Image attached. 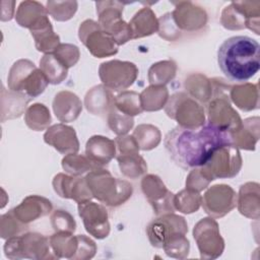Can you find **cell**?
I'll return each mask as SVG.
<instances>
[{
	"mask_svg": "<svg viewBox=\"0 0 260 260\" xmlns=\"http://www.w3.org/2000/svg\"><path fill=\"white\" fill-rule=\"evenodd\" d=\"M226 144H233L232 133L209 123L196 129L177 126L165 137L170 157L183 170L203 167L217 148Z\"/></svg>",
	"mask_w": 260,
	"mask_h": 260,
	"instance_id": "cell-1",
	"label": "cell"
},
{
	"mask_svg": "<svg viewBox=\"0 0 260 260\" xmlns=\"http://www.w3.org/2000/svg\"><path fill=\"white\" fill-rule=\"evenodd\" d=\"M217 63L226 78L244 83L260 69V46L247 36L231 37L218 48Z\"/></svg>",
	"mask_w": 260,
	"mask_h": 260,
	"instance_id": "cell-2",
	"label": "cell"
},
{
	"mask_svg": "<svg viewBox=\"0 0 260 260\" xmlns=\"http://www.w3.org/2000/svg\"><path fill=\"white\" fill-rule=\"evenodd\" d=\"M176 7L158 18V35L171 42L180 39L184 31L193 32L202 29L207 22L205 10L189 1L173 3Z\"/></svg>",
	"mask_w": 260,
	"mask_h": 260,
	"instance_id": "cell-3",
	"label": "cell"
},
{
	"mask_svg": "<svg viewBox=\"0 0 260 260\" xmlns=\"http://www.w3.org/2000/svg\"><path fill=\"white\" fill-rule=\"evenodd\" d=\"M85 180L93 198L111 207L125 203L133 193V187L128 181L113 177L104 168H96L87 173Z\"/></svg>",
	"mask_w": 260,
	"mask_h": 260,
	"instance_id": "cell-4",
	"label": "cell"
},
{
	"mask_svg": "<svg viewBox=\"0 0 260 260\" xmlns=\"http://www.w3.org/2000/svg\"><path fill=\"white\" fill-rule=\"evenodd\" d=\"M7 83L10 90L35 99L45 91L49 81L34 62L27 59H20L11 66Z\"/></svg>",
	"mask_w": 260,
	"mask_h": 260,
	"instance_id": "cell-5",
	"label": "cell"
},
{
	"mask_svg": "<svg viewBox=\"0 0 260 260\" xmlns=\"http://www.w3.org/2000/svg\"><path fill=\"white\" fill-rule=\"evenodd\" d=\"M4 252L9 259H57L49 238L39 233H24L7 239Z\"/></svg>",
	"mask_w": 260,
	"mask_h": 260,
	"instance_id": "cell-6",
	"label": "cell"
},
{
	"mask_svg": "<svg viewBox=\"0 0 260 260\" xmlns=\"http://www.w3.org/2000/svg\"><path fill=\"white\" fill-rule=\"evenodd\" d=\"M165 112L171 119L178 122L179 126L196 129L205 124L203 107L191 95L180 91L169 98Z\"/></svg>",
	"mask_w": 260,
	"mask_h": 260,
	"instance_id": "cell-7",
	"label": "cell"
},
{
	"mask_svg": "<svg viewBox=\"0 0 260 260\" xmlns=\"http://www.w3.org/2000/svg\"><path fill=\"white\" fill-rule=\"evenodd\" d=\"M124 5L125 3L119 1L95 2L99 24L115 39L119 46L132 40L129 23L122 18Z\"/></svg>",
	"mask_w": 260,
	"mask_h": 260,
	"instance_id": "cell-8",
	"label": "cell"
},
{
	"mask_svg": "<svg viewBox=\"0 0 260 260\" xmlns=\"http://www.w3.org/2000/svg\"><path fill=\"white\" fill-rule=\"evenodd\" d=\"M259 1H238L222 10L220 22L226 29L249 28L259 35Z\"/></svg>",
	"mask_w": 260,
	"mask_h": 260,
	"instance_id": "cell-9",
	"label": "cell"
},
{
	"mask_svg": "<svg viewBox=\"0 0 260 260\" xmlns=\"http://www.w3.org/2000/svg\"><path fill=\"white\" fill-rule=\"evenodd\" d=\"M78 37L90 54L96 58L110 57L118 53L119 45L115 39L92 19L80 23Z\"/></svg>",
	"mask_w": 260,
	"mask_h": 260,
	"instance_id": "cell-10",
	"label": "cell"
},
{
	"mask_svg": "<svg viewBox=\"0 0 260 260\" xmlns=\"http://www.w3.org/2000/svg\"><path fill=\"white\" fill-rule=\"evenodd\" d=\"M242 168V156L239 148L234 144H226L217 148L201 167L207 177L213 181L221 178L236 177Z\"/></svg>",
	"mask_w": 260,
	"mask_h": 260,
	"instance_id": "cell-11",
	"label": "cell"
},
{
	"mask_svg": "<svg viewBox=\"0 0 260 260\" xmlns=\"http://www.w3.org/2000/svg\"><path fill=\"white\" fill-rule=\"evenodd\" d=\"M99 75L103 85L111 91H125L136 80L138 68L129 61L111 60L101 64Z\"/></svg>",
	"mask_w": 260,
	"mask_h": 260,
	"instance_id": "cell-12",
	"label": "cell"
},
{
	"mask_svg": "<svg viewBox=\"0 0 260 260\" xmlns=\"http://www.w3.org/2000/svg\"><path fill=\"white\" fill-rule=\"evenodd\" d=\"M193 237L197 243L201 259H215L224 249V241L219 234L217 222L211 217L199 220L193 230Z\"/></svg>",
	"mask_w": 260,
	"mask_h": 260,
	"instance_id": "cell-13",
	"label": "cell"
},
{
	"mask_svg": "<svg viewBox=\"0 0 260 260\" xmlns=\"http://www.w3.org/2000/svg\"><path fill=\"white\" fill-rule=\"evenodd\" d=\"M188 225L183 216L166 213L157 216L146 228V234L152 247L162 249L167 242L178 234L186 235Z\"/></svg>",
	"mask_w": 260,
	"mask_h": 260,
	"instance_id": "cell-14",
	"label": "cell"
},
{
	"mask_svg": "<svg viewBox=\"0 0 260 260\" xmlns=\"http://www.w3.org/2000/svg\"><path fill=\"white\" fill-rule=\"evenodd\" d=\"M141 190L149 204L152 206L156 216L175 212V195L168 190L158 176L152 174L144 176L141 180Z\"/></svg>",
	"mask_w": 260,
	"mask_h": 260,
	"instance_id": "cell-15",
	"label": "cell"
},
{
	"mask_svg": "<svg viewBox=\"0 0 260 260\" xmlns=\"http://www.w3.org/2000/svg\"><path fill=\"white\" fill-rule=\"evenodd\" d=\"M201 204L210 217L220 218L237 206V194L229 185H214L204 193Z\"/></svg>",
	"mask_w": 260,
	"mask_h": 260,
	"instance_id": "cell-16",
	"label": "cell"
},
{
	"mask_svg": "<svg viewBox=\"0 0 260 260\" xmlns=\"http://www.w3.org/2000/svg\"><path fill=\"white\" fill-rule=\"evenodd\" d=\"M208 123L231 133L237 131L241 125L242 120L238 112L233 109L228 96L223 93L215 95L207 105Z\"/></svg>",
	"mask_w": 260,
	"mask_h": 260,
	"instance_id": "cell-17",
	"label": "cell"
},
{
	"mask_svg": "<svg viewBox=\"0 0 260 260\" xmlns=\"http://www.w3.org/2000/svg\"><path fill=\"white\" fill-rule=\"evenodd\" d=\"M78 214L86 232L95 239H105L110 234L108 210L100 203L86 201L78 204Z\"/></svg>",
	"mask_w": 260,
	"mask_h": 260,
	"instance_id": "cell-18",
	"label": "cell"
},
{
	"mask_svg": "<svg viewBox=\"0 0 260 260\" xmlns=\"http://www.w3.org/2000/svg\"><path fill=\"white\" fill-rule=\"evenodd\" d=\"M52 184L54 191L60 197L72 199L78 204L90 201L93 198L85 177H75L59 173L54 177Z\"/></svg>",
	"mask_w": 260,
	"mask_h": 260,
	"instance_id": "cell-19",
	"label": "cell"
},
{
	"mask_svg": "<svg viewBox=\"0 0 260 260\" xmlns=\"http://www.w3.org/2000/svg\"><path fill=\"white\" fill-rule=\"evenodd\" d=\"M44 141L65 155L77 153L79 150V141L74 128L64 123L49 127L44 134Z\"/></svg>",
	"mask_w": 260,
	"mask_h": 260,
	"instance_id": "cell-20",
	"label": "cell"
},
{
	"mask_svg": "<svg viewBox=\"0 0 260 260\" xmlns=\"http://www.w3.org/2000/svg\"><path fill=\"white\" fill-rule=\"evenodd\" d=\"M52 209L53 205L49 199L39 195H29L11 210L21 222L28 224L40 217L48 215Z\"/></svg>",
	"mask_w": 260,
	"mask_h": 260,
	"instance_id": "cell-21",
	"label": "cell"
},
{
	"mask_svg": "<svg viewBox=\"0 0 260 260\" xmlns=\"http://www.w3.org/2000/svg\"><path fill=\"white\" fill-rule=\"evenodd\" d=\"M115 140L102 135L91 136L85 145V155L98 167L104 168L116 156Z\"/></svg>",
	"mask_w": 260,
	"mask_h": 260,
	"instance_id": "cell-22",
	"label": "cell"
},
{
	"mask_svg": "<svg viewBox=\"0 0 260 260\" xmlns=\"http://www.w3.org/2000/svg\"><path fill=\"white\" fill-rule=\"evenodd\" d=\"M53 111L60 122L70 123L79 117L82 111V104L74 92L61 90L56 93L53 100Z\"/></svg>",
	"mask_w": 260,
	"mask_h": 260,
	"instance_id": "cell-23",
	"label": "cell"
},
{
	"mask_svg": "<svg viewBox=\"0 0 260 260\" xmlns=\"http://www.w3.org/2000/svg\"><path fill=\"white\" fill-rule=\"evenodd\" d=\"M115 96L105 85H95L85 94L84 106L86 110L95 116L107 117L114 107Z\"/></svg>",
	"mask_w": 260,
	"mask_h": 260,
	"instance_id": "cell-24",
	"label": "cell"
},
{
	"mask_svg": "<svg viewBox=\"0 0 260 260\" xmlns=\"http://www.w3.org/2000/svg\"><path fill=\"white\" fill-rule=\"evenodd\" d=\"M259 184L248 182L240 187L237 195V205L241 214L252 219L259 218Z\"/></svg>",
	"mask_w": 260,
	"mask_h": 260,
	"instance_id": "cell-25",
	"label": "cell"
},
{
	"mask_svg": "<svg viewBox=\"0 0 260 260\" xmlns=\"http://www.w3.org/2000/svg\"><path fill=\"white\" fill-rule=\"evenodd\" d=\"M158 19L150 7H143L129 21L132 40L148 37L158 31Z\"/></svg>",
	"mask_w": 260,
	"mask_h": 260,
	"instance_id": "cell-26",
	"label": "cell"
},
{
	"mask_svg": "<svg viewBox=\"0 0 260 260\" xmlns=\"http://www.w3.org/2000/svg\"><path fill=\"white\" fill-rule=\"evenodd\" d=\"M48 11L38 1H23L19 4L15 13L16 22L29 30L48 18Z\"/></svg>",
	"mask_w": 260,
	"mask_h": 260,
	"instance_id": "cell-27",
	"label": "cell"
},
{
	"mask_svg": "<svg viewBox=\"0 0 260 260\" xmlns=\"http://www.w3.org/2000/svg\"><path fill=\"white\" fill-rule=\"evenodd\" d=\"M32 99L20 92L6 90L4 86L1 89V121L4 122L7 119H14L20 117L26 105Z\"/></svg>",
	"mask_w": 260,
	"mask_h": 260,
	"instance_id": "cell-28",
	"label": "cell"
},
{
	"mask_svg": "<svg viewBox=\"0 0 260 260\" xmlns=\"http://www.w3.org/2000/svg\"><path fill=\"white\" fill-rule=\"evenodd\" d=\"M30 35L35 40L37 50L42 53H54V51L60 45V37L53 30L49 17L31 28Z\"/></svg>",
	"mask_w": 260,
	"mask_h": 260,
	"instance_id": "cell-29",
	"label": "cell"
},
{
	"mask_svg": "<svg viewBox=\"0 0 260 260\" xmlns=\"http://www.w3.org/2000/svg\"><path fill=\"white\" fill-rule=\"evenodd\" d=\"M230 98L233 103L243 111H252L259 108L258 84L247 83L231 86Z\"/></svg>",
	"mask_w": 260,
	"mask_h": 260,
	"instance_id": "cell-30",
	"label": "cell"
},
{
	"mask_svg": "<svg viewBox=\"0 0 260 260\" xmlns=\"http://www.w3.org/2000/svg\"><path fill=\"white\" fill-rule=\"evenodd\" d=\"M232 138L237 148L254 150L259 139V118L253 117L242 121L241 127L232 133Z\"/></svg>",
	"mask_w": 260,
	"mask_h": 260,
	"instance_id": "cell-31",
	"label": "cell"
},
{
	"mask_svg": "<svg viewBox=\"0 0 260 260\" xmlns=\"http://www.w3.org/2000/svg\"><path fill=\"white\" fill-rule=\"evenodd\" d=\"M49 241L57 259H75L79 248V235L73 236L72 233L55 232L49 238Z\"/></svg>",
	"mask_w": 260,
	"mask_h": 260,
	"instance_id": "cell-32",
	"label": "cell"
},
{
	"mask_svg": "<svg viewBox=\"0 0 260 260\" xmlns=\"http://www.w3.org/2000/svg\"><path fill=\"white\" fill-rule=\"evenodd\" d=\"M188 94L201 103H207L214 95L212 79H208L202 74H191L185 81Z\"/></svg>",
	"mask_w": 260,
	"mask_h": 260,
	"instance_id": "cell-33",
	"label": "cell"
},
{
	"mask_svg": "<svg viewBox=\"0 0 260 260\" xmlns=\"http://www.w3.org/2000/svg\"><path fill=\"white\" fill-rule=\"evenodd\" d=\"M40 69L51 84H59L68 75V68L53 54H45L40 60Z\"/></svg>",
	"mask_w": 260,
	"mask_h": 260,
	"instance_id": "cell-34",
	"label": "cell"
},
{
	"mask_svg": "<svg viewBox=\"0 0 260 260\" xmlns=\"http://www.w3.org/2000/svg\"><path fill=\"white\" fill-rule=\"evenodd\" d=\"M121 173L130 179H137L147 171V165L139 152H125L117 155Z\"/></svg>",
	"mask_w": 260,
	"mask_h": 260,
	"instance_id": "cell-35",
	"label": "cell"
},
{
	"mask_svg": "<svg viewBox=\"0 0 260 260\" xmlns=\"http://www.w3.org/2000/svg\"><path fill=\"white\" fill-rule=\"evenodd\" d=\"M169 100V91L166 85H150L140 93L143 111L153 112L165 108Z\"/></svg>",
	"mask_w": 260,
	"mask_h": 260,
	"instance_id": "cell-36",
	"label": "cell"
},
{
	"mask_svg": "<svg viewBox=\"0 0 260 260\" xmlns=\"http://www.w3.org/2000/svg\"><path fill=\"white\" fill-rule=\"evenodd\" d=\"M51 114L49 109L40 103L29 106L24 115V122L28 128L35 131H42L49 128L51 124Z\"/></svg>",
	"mask_w": 260,
	"mask_h": 260,
	"instance_id": "cell-37",
	"label": "cell"
},
{
	"mask_svg": "<svg viewBox=\"0 0 260 260\" xmlns=\"http://www.w3.org/2000/svg\"><path fill=\"white\" fill-rule=\"evenodd\" d=\"M177 65L173 60L159 61L151 65L148 70L150 85H166L176 75Z\"/></svg>",
	"mask_w": 260,
	"mask_h": 260,
	"instance_id": "cell-38",
	"label": "cell"
},
{
	"mask_svg": "<svg viewBox=\"0 0 260 260\" xmlns=\"http://www.w3.org/2000/svg\"><path fill=\"white\" fill-rule=\"evenodd\" d=\"M62 168L69 175L80 177L91 172L98 167L86 155L69 153L62 158Z\"/></svg>",
	"mask_w": 260,
	"mask_h": 260,
	"instance_id": "cell-39",
	"label": "cell"
},
{
	"mask_svg": "<svg viewBox=\"0 0 260 260\" xmlns=\"http://www.w3.org/2000/svg\"><path fill=\"white\" fill-rule=\"evenodd\" d=\"M138 146L142 150L155 148L160 142V131L157 127L150 124H141L137 126L132 134Z\"/></svg>",
	"mask_w": 260,
	"mask_h": 260,
	"instance_id": "cell-40",
	"label": "cell"
},
{
	"mask_svg": "<svg viewBox=\"0 0 260 260\" xmlns=\"http://www.w3.org/2000/svg\"><path fill=\"white\" fill-rule=\"evenodd\" d=\"M114 104L120 112L131 117L139 115L143 112V109L141 107L140 94L135 91H122L117 96H115Z\"/></svg>",
	"mask_w": 260,
	"mask_h": 260,
	"instance_id": "cell-41",
	"label": "cell"
},
{
	"mask_svg": "<svg viewBox=\"0 0 260 260\" xmlns=\"http://www.w3.org/2000/svg\"><path fill=\"white\" fill-rule=\"evenodd\" d=\"M202 197L198 192L185 189L174 196V205L177 210L183 213L196 212L201 205Z\"/></svg>",
	"mask_w": 260,
	"mask_h": 260,
	"instance_id": "cell-42",
	"label": "cell"
},
{
	"mask_svg": "<svg viewBox=\"0 0 260 260\" xmlns=\"http://www.w3.org/2000/svg\"><path fill=\"white\" fill-rule=\"evenodd\" d=\"M107 121L110 129L118 136L126 135L134 125L133 117L120 112L115 107V105L109 112L107 116Z\"/></svg>",
	"mask_w": 260,
	"mask_h": 260,
	"instance_id": "cell-43",
	"label": "cell"
},
{
	"mask_svg": "<svg viewBox=\"0 0 260 260\" xmlns=\"http://www.w3.org/2000/svg\"><path fill=\"white\" fill-rule=\"evenodd\" d=\"M78 7L76 1H48L47 11L55 20L66 21L73 17Z\"/></svg>",
	"mask_w": 260,
	"mask_h": 260,
	"instance_id": "cell-44",
	"label": "cell"
},
{
	"mask_svg": "<svg viewBox=\"0 0 260 260\" xmlns=\"http://www.w3.org/2000/svg\"><path fill=\"white\" fill-rule=\"evenodd\" d=\"M28 230V225L21 222L12 212L9 210L7 213L1 216V238L9 239L12 237L20 236Z\"/></svg>",
	"mask_w": 260,
	"mask_h": 260,
	"instance_id": "cell-45",
	"label": "cell"
},
{
	"mask_svg": "<svg viewBox=\"0 0 260 260\" xmlns=\"http://www.w3.org/2000/svg\"><path fill=\"white\" fill-rule=\"evenodd\" d=\"M166 254L172 258L184 259L188 256L190 250V243L186 238V235L178 234L172 237L165 247L162 248Z\"/></svg>",
	"mask_w": 260,
	"mask_h": 260,
	"instance_id": "cell-46",
	"label": "cell"
},
{
	"mask_svg": "<svg viewBox=\"0 0 260 260\" xmlns=\"http://www.w3.org/2000/svg\"><path fill=\"white\" fill-rule=\"evenodd\" d=\"M51 224L55 232L74 233L76 230V222L74 217L63 209H57L51 214Z\"/></svg>",
	"mask_w": 260,
	"mask_h": 260,
	"instance_id": "cell-47",
	"label": "cell"
},
{
	"mask_svg": "<svg viewBox=\"0 0 260 260\" xmlns=\"http://www.w3.org/2000/svg\"><path fill=\"white\" fill-rule=\"evenodd\" d=\"M68 69L74 66L80 57L79 49L73 44H60L53 53Z\"/></svg>",
	"mask_w": 260,
	"mask_h": 260,
	"instance_id": "cell-48",
	"label": "cell"
},
{
	"mask_svg": "<svg viewBox=\"0 0 260 260\" xmlns=\"http://www.w3.org/2000/svg\"><path fill=\"white\" fill-rule=\"evenodd\" d=\"M211 180L203 172L201 168H194L191 170L190 174L186 180V188L195 192H200L205 189Z\"/></svg>",
	"mask_w": 260,
	"mask_h": 260,
	"instance_id": "cell-49",
	"label": "cell"
},
{
	"mask_svg": "<svg viewBox=\"0 0 260 260\" xmlns=\"http://www.w3.org/2000/svg\"><path fill=\"white\" fill-rule=\"evenodd\" d=\"M96 251L95 243L84 235H79V248L75 259H90Z\"/></svg>",
	"mask_w": 260,
	"mask_h": 260,
	"instance_id": "cell-50",
	"label": "cell"
},
{
	"mask_svg": "<svg viewBox=\"0 0 260 260\" xmlns=\"http://www.w3.org/2000/svg\"><path fill=\"white\" fill-rule=\"evenodd\" d=\"M116 146L118 147L119 153L125 152H139V146L132 135H120L115 139Z\"/></svg>",
	"mask_w": 260,
	"mask_h": 260,
	"instance_id": "cell-51",
	"label": "cell"
}]
</instances>
